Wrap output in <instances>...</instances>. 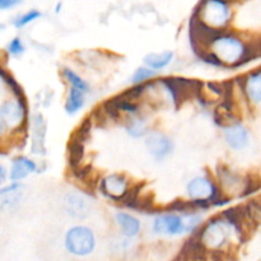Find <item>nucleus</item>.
Here are the masks:
<instances>
[{
	"mask_svg": "<svg viewBox=\"0 0 261 261\" xmlns=\"http://www.w3.org/2000/svg\"><path fill=\"white\" fill-rule=\"evenodd\" d=\"M229 33L227 28H214L204 23L194 9L189 22V41L195 56L204 50H211V46L217 38Z\"/></svg>",
	"mask_w": 261,
	"mask_h": 261,
	"instance_id": "nucleus-1",
	"label": "nucleus"
},
{
	"mask_svg": "<svg viewBox=\"0 0 261 261\" xmlns=\"http://www.w3.org/2000/svg\"><path fill=\"white\" fill-rule=\"evenodd\" d=\"M162 84L165 91L167 92L172 103L176 109L181 106L186 99L191 97L196 98L199 93L203 91L204 83L196 79L182 78V76H171V78H162L158 81Z\"/></svg>",
	"mask_w": 261,
	"mask_h": 261,
	"instance_id": "nucleus-2",
	"label": "nucleus"
},
{
	"mask_svg": "<svg viewBox=\"0 0 261 261\" xmlns=\"http://www.w3.org/2000/svg\"><path fill=\"white\" fill-rule=\"evenodd\" d=\"M199 18L214 28H227L231 20V8L224 0H200L195 8Z\"/></svg>",
	"mask_w": 261,
	"mask_h": 261,
	"instance_id": "nucleus-3",
	"label": "nucleus"
},
{
	"mask_svg": "<svg viewBox=\"0 0 261 261\" xmlns=\"http://www.w3.org/2000/svg\"><path fill=\"white\" fill-rule=\"evenodd\" d=\"M211 50L226 65L237 68V66H240L242 58L245 55V43L236 36H232L231 33H226V35L221 36L212 43Z\"/></svg>",
	"mask_w": 261,
	"mask_h": 261,
	"instance_id": "nucleus-4",
	"label": "nucleus"
},
{
	"mask_svg": "<svg viewBox=\"0 0 261 261\" xmlns=\"http://www.w3.org/2000/svg\"><path fill=\"white\" fill-rule=\"evenodd\" d=\"M231 231L233 227L223 218H213L206 223H203V232H201V241L205 245L206 249H213L219 251L223 246L228 244Z\"/></svg>",
	"mask_w": 261,
	"mask_h": 261,
	"instance_id": "nucleus-5",
	"label": "nucleus"
},
{
	"mask_svg": "<svg viewBox=\"0 0 261 261\" xmlns=\"http://www.w3.org/2000/svg\"><path fill=\"white\" fill-rule=\"evenodd\" d=\"M0 124L7 130L19 132L28 125V109L25 99L7 101L0 106Z\"/></svg>",
	"mask_w": 261,
	"mask_h": 261,
	"instance_id": "nucleus-6",
	"label": "nucleus"
},
{
	"mask_svg": "<svg viewBox=\"0 0 261 261\" xmlns=\"http://www.w3.org/2000/svg\"><path fill=\"white\" fill-rule=\"evenodd\" d=\"M188 195L190 199H201L212 204V206H221L228 203V199L223 198L213 180L209 177H195L188 184Z\"/></svg>",
	"mask_w": 261,
	"mask_h": 261,
	"instance_id": "nucleus-7",
	"label": "nucleus"
},
{
	"mask_svg": "<svg viewBox=\"0 0 261 261\" xmlns=\"http://www.w3.org/2000/svg\"><path fill=\"white\" fill-rule=\"evenodd\" d=\"M96 246V237L93 232L83 226H76L69 229L65 236V247L70 254L84 256L91 254Z\"/></svg>",
	"mask_w": 261,
	"mask_h": 261,
	"instance_id": "nucleus-8",
	"label": "nucleus"
},
{
	"mask_svg": "<svg viewBox=\"0 0 261 261\" xmlns=\"http://www.w3.org/2000/svg\"><path fill=\"white\" fill-rule=\"evenodd\" d=\"M129 181L124 175L120 173H112L106 176L99 181V191L106 196L107 199L112 201H120L125 196V194L129 190Z\"/></svg>",
	"mask_w": 261,
	"mask_h": 261,
	"instance_id": "nucleus-9",
	"label": "nucleus"
},
{
	"mask_svg": "<svg viewBox=\"0 0 261 261\" xmlns=\"http://www.w3.org/2000/svg\"><path fill=\"white\" fill-rule=\"evenodd\" d=\"M153 229L155 233L168 234V236H178L186 232L185 221L175 213H167L155 218L153 223Z\"/></svg>",
	"mask_w": 261,
	"mask_h": 261,
	"instance_id": "nucleus-10",
	"label": "nucleus"
},
{
	"mask_svg": "<svg viewBox=\"0 0 261 261\" xmlns=\"http://www.w3.org/2000/svg\"><path fill=\"white\" fill-rule=\"evenodd\" d=\"M145 147L155 161H163L172 153L173 143L162 133H150L145 139Z\"/></svg>",
	"mask_w": 261,
	"mask_h": 261,
	"instance_id": "nucleus-11",
	"label": "nucleus"
},
{
	"mask_svg": "<svg viewBox=\"0 0 261 261\" xmlns=\"http://www.w3.org/2000/svg\"><path fill=\"white\" fill-rule=\"evenodd\" d=\"M66 213L75 219H84L91 213V201L79 191H71L64 198Z\"/></svg>",
	"mask_w": 261,
	"mask_h": 261,
	"instance_id": "nucleus-12",
	"label": "nucleus"
},
{
	"mask_svg": "<svg viewBox=\"0 0 261 261\" xmlns=\"http://www.w3.org/2000/svg\"><path fill=\"white\" fill-rule=\"evenodd\" d=\"M224 137H226V142L228 143L229 147L236 150L244 149L249 143V133L239 122L226 126Z\"/></svg>",
	"mask_w": 261,
	"mask_h": 261,
	"instance_id": "nucleus-13",
	"label": "nucleus"
},
{
	"mask_svg": "<svg viewBox=\"0 0 261 261\" xmlns=\"http://www.w3.org/2000/svg\"><path fill=\"white\" fill-rule=\"evenodd\" d=\"M37 171V165L32 160L25 157H17L13 160L12 168L9 172L10 181H20L27 177L30 173Z\"/></svg>",
	"mask_w": 261,
	"mask_h": 261,
	"instance_id": "nucleus-14",
	"label": "nucleus"
},
{
	"mask_svg": "<svg viewBox=\"0 0 261 261\" xmlns=\"http://www.w3.org/2000/svg\"><path fill=\"white\" fill-rule=\"evenodd\" d=\"M45 137H46V122L41 115H36L33 122V143L32 152L35 154H45Z\"/></svg>",
	"mask_w": 261,
	"mask_h": 261,
	"instance_id": "nucleus-15",
	"label": "nucleus"
},
{
	"mask_svg": "<svg viewBox=\"0 0 261 261\" xmlns=\"http://www.w3.org/2000/svg\"><path fill=\"white\" fill-rule=\"evenodd\" d=\"M115 219H116L117 224L121 227L122 233H124L126 237H129L130 239V237H135L139 234L140 222L138 221L137 218H134V217L130 216V214L127 213H122V212H120V213L116 214Z\"/></svg>",
	"mask_w": 261,
	"mask_h": 261,
	"instance_id": "nucleus-16",
	"label": "nucleus"
},
{
	"mask_svg": "<svg viewBox=\"0 0 261 261\" xmlns=\"http://www.w3.org/2000/svg\"><path fill=\"white\" fill-rule=\"evenodd\" d=\"M84 155H86V144L79 142L75 138L70 137L68 143V165L69 167H75V166L83 163Z\"/></svg>",
	"mask_w": 261,
	"mask_h": 261,
	"instance_id": "nucleus-17",
	"label": "nucleus"
},
{
	"mask_svg": "<svg viewBox=\"0 0 261 261\" xmlns=\"http://www.w3.org/2000/svg\"><path fill=\"white\" fill-rule=\"evenodd\" d=\"M244 89L252 101L261 102V71H256L247 76Z\"/></svg>",
	"mask_w": 261,
	"mask_h": 261,
	"instance_id": "nucleus-18",
	"label": "nucleus"
},
{
	"mask_svg": "<svg viewBox=\"0 0 261 261\" xmlns=\"http://www.w3.org/2000/svg\"><path fill=\"white\" fill-rule=\"evenodd\" d=\"M86 98H84V93L79 89L70 87V92H69L68 99L65 102V111L66 114L74 115L83 107Z\"/></svg>",
	"mask_w": 261,
	"mask_h": 261,
	"instance_id": "nucleus-19",
	"label": "nucleus"
},
{
	"mask_svg": "<svg viewBox=\"0 0 261 261\" xmlns=\"http://www.w3.org/2000/svg\"><path fill=\"white\" fill-rule=\"evenodd\" d=\"M172 59L173 53L171 51H166L163 54H149L144 58V64L154 70H160V69L166 68L172 61Z\"/></svg>",
	"mask_w": 261,
	"mask_h": 261,
	"instance_id": "nucleus-20",
	"label": "nucleus"
},
{
	"mask_svg": "<svg viewBox=\"0 0 261 261\" xmlns=\"http://www.w3.org/2000/svg\"><path fill=\"white\" fill-rule=\"evenodd\" d=\"M217 176H218L222 186L226 189H236L240 185H242L241 178L236 173L232 172L231 170L224 167V166H218L217 167Z\"/></svg>",
	"mask_w": 261,
	"mask_h": 261,
	"instance_id": "nucleus-21",
	"label": "nucleus"
},
{
	"mask_svg": "<svg viewBox=\"0 0 261 261\" xmlns=\"http://www.w3.org/2000/svg\"><path fill=\"white\" fill-rule=\"evenodd\" d=\"M110 101L115 105L117 110L120 112H125V114H129L132 116H135L140 112V105L138 102L129 101L125 97H122L121 94H117V96L110 98Z\"/></svg>",
	"mask_w": 261,
	"mask_h": 261,
	"instance_id": "nucleus-22",
	"label": "nucleus"
},
{
	"mask_svg": "<svg viewBox=\"0 0 261 261\" xmlns=\"http://www.w3.org/2000/svg\"><path fill=\"white\" fill-rule=\"evenodd\" d=\"M127 134L132 138H142L147 134L148 126L147 121L143 117H133L126 125Z\"/></svg>",
	"mask_w": 261,
	"mask_h": 261,
	"instance_id": "nucleus-23",
	"label": "nucleus"
},
{
	"mask_svg": "<svg viewBox=\"0 0 261 261\" xmlns=\"http://www.w3.org/2000/svg\"><path fill=\"white\" fill-rule=\"evenodd\" d=\"M61 74H63V78L70 84V87L79 89V91H82L83 93H88L89 86L87 84V82H84L83 79L78 75V74H75L69 68H64L63 71H61Z\"/></svg>",
	"mask_w": 261,
	"mask_h": 261,
	"instance_id": "nucleus-24",
	"label": "nucleus"
},
{
	"mask_svg": "<svg viewBox=\"0 0 261 261\" xmlns=\"http://www.w3.org/2000/svg\"><path fill=\"white\" fill-rule=\"evenodd\" d=\"M92 127H93V121H92V117L88 116L81 122L78 127H76L75 132L71 134V137L78 139L79 142L84 143L86 144L89 139H91V133H92Z\"/></svg>",
	"mask_w": 261,
	"mask_h": 261,
	"instance_id": "nucleus-25",
	"label": "nucleus"
},
{
	"mask_svg": "<svg viewBox=\"0 0 261 261\" xmlns=\"http://www.w3.org/2000/svg\"><path fill=\"white\" fill-rule=\"evenodd\" d=\"M196 58L200 61H203L204 64H206V65L216 66V68H226L227 66L212 50L201 51V53H199L198 55H196Z\"/></svg>",
	"mask_w": 261,
	"mask_h": 261,
	"instance_id": "nucleus-26",
	"label": "nucleus"
},
{
	"mask_svg": "<svg viewBox=\"0 0 261 261\" xmlns=\"http://www.w3.org/2000/svg\"><path fill=\"white\" fill-rule=\"evenodd\" d=\"M4 198L0 200V211H10V209L18 206V204L22 200V194H19V191H15V193L7 194V195H3Z\"/></svg>",
	"mask_w": 261,
	"mask_h": 261,
	"instance_id": "nucleus-27",
	"label": "nucleus"
},
{
	"mask_svg": "<svg viewBox=\"0 0 261 261\" xmlns=\"http://www.w3.org/2000/svg\"><path fill=\"white\" fill-rule=\"evenodd\" d=\"M157 75L154 69L152 68H145V66H140V68L137 69L134 74L132 76V83L137 84V83H143V82H147L149 79H152L153 76Z\"/></svg>",
	"mask_w": 261,
	"mask_h": 261,
	"instance_id": "nucleus-28",
	"label": "nucleus"
},
{
	"mask_svg": "<svg viewBox=\"0 0 261 261\" xmlns=\"http://www.w3.org/2000/svg\"><path fill=\"white\" fill-rule=\"evenodd\" d=\"M40 17H41V13L38 12V10H30V12L19 15V17H15L12 23L15 28H23L24 25H27L28 23L33 22V20L37 19V18Z\"/></svg>",
	"mask_w": 261,
	"mask_h": 261,
	"instance_id": "nucleus-29",
	"label": "nucleus"
},
{
	"mask_svg": "<svg viewBox=\"0 0 261 261\" xmlns=\"http://www.w3.org/2000/svg\"><path fill=\"white\" fill-rule=\"evenodd\" d=\"M245 208H246V212L247 214H249L250 219H251L254 223H261V204L259 201H250Z\"/></svg>",
	"mask_w": 261,
	"mask_h": 261,
	"instance_id": "nucleus-30",
	"label": "nucleus"
},
{
	"mask_svg": "<svg viewBox=\"0 0 261 261\" xmlns=\"http://www.w3.org/2000/svg\"><path fill=\"white\" fill-rule=\"evenodd\" d=\"M91 117L93 124H96L97 126L99 127H105L110 121L109 116H107V114L105 112V110L102 109V106L96 107V109L93 110V112H92Z\"/></svg>",
	"mask_w": 261,
	"mask_h": 261,
	"instance_id": "nucleus-31",
	"label": "nucleus"
},
{
	"mask_svg": "<svg viewBox=\"0 0 261 261\" xmlns=\"http://www.w3.org/2000/svg\"><path fill=\"white\" fill-rule=\"evenodd\" d=\"M25 51L24 45L19 37H14L7 46V53L12 56H20Z\"/></svg>",
	"mask_w": 261,
	"mask_h": 261,
	"instance_id": "nucleus-32",
	"label": "nucleus"
},
{
	"mask_svg": "<svg viewBox=\"0 0 261 261\" xmlns=\"http://www.w3.org/2000/svg\"><path fill=\"white\" fill-rule=\"evenodd\" d=\"M22 189H24V185H23V184L17 182V181H13V184L0 189V196L7 195V194H10V193H15V191H20Z\"/></svg>",
	"mask_w": 261,
	"mask_h": 261,
	"instance_id": "nucleus-33",
	"label": "nucleus"
},
{
	"mask_svg": "<svg viewBox=\"0 0 261 261\" xmlns=\"http://www.w3.org/2000/svg\"><path fill=\"white\" fill-rule=\"evenodd\" d=\"M23 0H0V10H8L20 4Z\"/></svg>",
	"mask_w": 261,
	"mask_h": 261,
	"instance_id": "nucleus-34",
	"label": "nucleus"
},
{
	"mask_svg": "<svg viewBox=\"0 0 261 261\" xmlns=\"http://www.w3.org/2000/svg\"><path fill=\"white\" fill-rule=\"evenodd\" d=\"M5 180H7V170L4 168V166L0 165V185H3Z\"/></svg>",
	"mask_w": 261,
	"mask_h": 261,
	"instance_id": "nucleus-35",
	"label": "nucleus"
},
{
	"mask_svg": "<svg viewBox=\"0 0 261 261\" xmlns=\"http://www.w3.org/2000/svg\"><path fill=\"white\" fill-rule=\"evenodd\" d=\"M7 132H8V130L5 129V127H4V125H3V124H0V137H3V135H4L5 133H7Z\"/></svg>",
	"mask_w": 261,
	"mask_h": 261,
	"instance_id": "nucleus-36",
	"label": "nucleus"
},
{
	"mask_svg": "<svg viewBox=\"0 0 261 261\" xmlns=\"http://www.w3.org/2000/svg\"><path fill=\"white\" fill-rule=\"evenodd\" d=\"M61 10V3H59L58 5H56V9H55V12L56 13H59Z\"/></svg>",
	"mask_w": 261,
	"mask_h": 261,
	"instance_id": "nucleus-37",
	"label": "nucleus"
},
{
	"mask_svg": "<svg viewBox=\"0 0 261 261\" xmlns=\"http://www.w3.org/2000/svg\"><path fill=\"white\" fill-rule=\"evenodd\" d=\"M3 28H4V25H2V24H0V30H3Z\"/></svg>",
	"mask_w": 261,
	"mask_h": 261,
	"instance_id": "nucleus-38",
	"label": "nucleus"
}]
</instances>
